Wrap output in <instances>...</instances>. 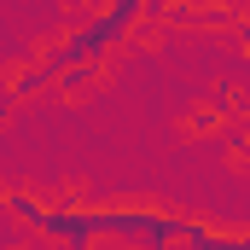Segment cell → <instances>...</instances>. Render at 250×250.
Here are the masks:
<instances>
[{"mask_svg": "<svg viewBox=\"0 0 250 250\" xmlns=\"http://www.w3.org/2000/svg\"><path fill=\"white\" fill-rule=\"evenodd\" d=\"M6 215H18L29 233L41 239H64V245H93V239H117V245H192V250H250V239H227L204 221H187V215H163V209H140V204H117V209H82V204H35L29 192H6L0 198Z\"/></svg>", "mask_w": 250, "mask_h": 250, "instance_id": "1", "label": "cell"}]
</instances>
